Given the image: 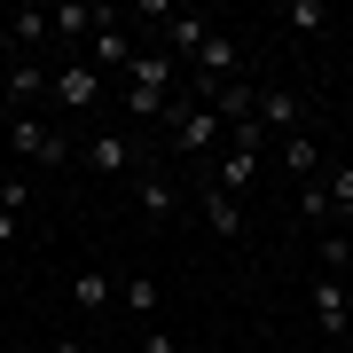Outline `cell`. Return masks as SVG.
I'll return each mask as SVG.
<instances>
[{
  "instance_id": "cell-1",
  "label": "cell",
  "mask_w": 353,
  "mask_h": 353,
  "mask_svg": "<svg viewBox=\"0 0 353 353\" xmlns=\"http://www.w3.org/2000/svg\"><path fill=\"white\" fill-rule=\"evenodd\" d=\"M181 79H189V71H181V55H173V48H141V55H134V71L118 79V102H126V118H165V110H173V94H181Z\"/></svg>"
},
{
  "instance_id": "cell-2",
  "label": "cell",
  "mask_w": 353,
  "mask_h": 353,
  "mask_svg": "<svg viewBox=\"0 0 353 353\" xmlns=\"http://www.w3.org/2000/svg\"><path fill=\"white\" fill-rule=\"evenodd\" d=\"M8 150L16 157H24V165H39V173H55V165H71L79 157V141L63 134V126H55V118H8Z\"/></svg>"
},
{
  "instance_id": "cell-3",
  "label": "cell",
  "mask_w": 353,
  "mask_h": 353,
  "mask_svg": "<svg viewBox=\"0 0 353 353\" xmlns=\"http://www.w3.org/2000/svg\"><path fill=\"white\" fill-rule=\"evenodd\" d=\"M165 134H173L181 157H204V150H220V141H228V126H220L212 102H173V110H165Z\"/></svg>"
},
{
  "instance_id": "cell-4",
  "label": "cell",
  "mask_w": 353,
  "mask_h": 353,
  "mask_svg": "<svg viewBox=\"0 0 353 353\" xmlns=\"http://www.w3.org/2000/svg\"><path fill=\"white\" fill-rule=\"evenodd\" d=\"M126 24H134V8H110V24H102V32L87 39V55H79V63H94L102 79H126V71H134V55H141Z\"/></svg>"
},
{
  "instance_id": "cell-5",
  "label": "cell",
  "mask_w": 353,
  "mask_h": 353,
  "mask_svg": "<svg viewBox=\"0 0 353 353\" xmlns=\"http://www.w3.org/2000/svg\"><path fill=\"white\" fill-rule=\"evenodd\" d=\"M79 165H87V173H102V181H118V173H141V165H150V150H141L134 134L102 126L94 141H79Z\"/></svg>"
},
{
  "instance_id": "cell-6",
  "label": "cell",
  "mask_w": 353,
  "mask_h": 353,
  "mask_svg": "<svg viewBox=\"0 0 353 353\" xmlns=\"http://www.w3.org/2000/svg\"><path fill=\"white\" fill-rule=\"evenodd\" d=\"M306 314H314L322 338H345L353 330V275H314L306 283Z\"/></svg>"
},
{
  "instance_id": "cell-7",
  "label": "cell",
  "mask_w": 353,
  "mask_h": 353,
  "mask_svg": "<svg viewBox=\"0 0 353 353\" xmlns=\"http://www.w3.org/2000/svg\"><path fill=\"white\" fill-rule=\"evenodd\" d=\"M48 87H55L48 63H8V71H0V110H8V118H32L39 102H48Z\"/></svg>"
},
{
  "instance_id": "cell-8",
  "label": "cell",
  "mask_w": 353,
  "mask_h": 353,
  "mask_svg": "<svg viewBox=\"0 0 353 353\" xmlns=\"http://www.w3.org/2000/svg\"><path fill=\"white\" fill-rule=\"evenodd\" d=\"M102 87H110V79H102L94 63L63 55V63H55V87H48V102H55V110H94V102H102Z\"/></svg>"
},
{
  "instance_id": "cell-9",
  "label": "cell",
  "mask_w": 353,
  "mask_h": 353,
  "mask_svg": "<svg viewBox=\"0 0 353 353\" xmlns=\"http://www.w3.org/2000/svg\"><path fill=\"white\" fill-rule=\"evenodd\" d=\"M204 39H212V16H204V8H165V48L181 55V71L204 55Z\"/></svg>"
},
{
  "instance_id": "cell-10",
  "label": "cell",
  "mask_w": 353,
  "mask_h": 353,
  "mask_svg": "<svg viewBox=\"0 0 353 353\" xmlns=\"http://www.w3.org/2000/svg\"><path fill=\"white\" fill-rule=\"evenodd\" d=\"M259 126H267V134H283V141H290V134H306V102L290 94V87H259Z\"/></svg>"
},
{
  "instance_id": "cell-11",
  "label": "cell",
  "mask_w": 353,
  "mask_h": 353,
  "mask_svg": "<svg viewBox=\"0 0 353 353\" xmlns=\"http://www.w3.org/2000/svg\"><path fill=\"white\" fill-rule=\"evenodd\" d=\"M134 204H141L150 220H173V212H181V189L165 181V165H141V173H134Z\"/></svg>"
},
{
  "instance_id": "cell-12",
  "label": "cell",
  "mask_w": 353,
  "mask_h": 353,
  "mask_svg": "<svg viewBox=\"0 0 353 353\" xmlns=\"http://www.w3.org/2000/svg\"><path fill=\"white\" fill-rule=\"evenodd\" d=\"M204 228H212L220 243H236V236H243V196H228V189H204Z\"/></svg>"
},
{
  "instance_id": "cell-13",
  "label": "cell",
  "mask_w": 353,
  "mask_h": 353,
  "mask_svg": "<svg viewBox=\"0 0 353 353\" xmlns=\"http://www.w3.org/2000/svg\"><path fill=\"white\" fill-rule=\"evenodd\" d=\"M252 181H259V157H252V150H228L212 189H228V196H252Z\"/></svg>"
},
{
  "instance_id": "cell-14",
  "label": "cell",
  "mask_w": 353,
  "mask_h": 353,
  "mask_svg": "<svg viewBox=\"0 0 353 353\" xmlns=\"http://www.w3.org/2000/svg\"><path fill=\"white\" fill-rule=\"evenodd\" d=\"M283 165H290V181H299V189H306V181H322V150H314V134H290V141H283Z\"/></svg>"
},
{
  "instance_id": "cell-15",
  "label": "cell",
  "mask_w": 353,
  "mask_h": 353,
  "mask_svg": "<svg viewBox=\"0 0 353 353\" xmlns=\"http://www.w3.org/2000/svg\"><path fill=\"white\" fill-rule=\"evenodd\" d=\"M322 189H330V212H338V228H353V165H322Z\"/></svg>"
},
{
  "instance_id": "cell-16",
  "label": "cell",
  "mask_w": 353,
  "mask_h": 353,
  "mask_svg": "<svg viewBox=\"0 0 353 353\" xmlns=\"http://www.w3.org/2000/svg\"><path fill=\"white\" fill-rule=\"evenodd\" d=\"M330 16H338L330 0H283V24L290 32H330Z\"/></svg>"
},
{
  "instance_id": "cell-17",
  "label": "cell",
  "mask_w": 353,
  "mask_h": 353,
  "mask_svg": "<svg viewBox=\"0 0 353 353\" xmlns=\"http://www.w3.org/2000/svg\"><path fill=\"white\" fill-rule=\"evenodd\" d=\"M110 306V275H71V314H102Z\"/></svg>"
},
{
  "instance_id": "cell-18",
  "label": "cell",
  "mask_w": 353,
  "mask_h": 353,
  "mask_svg": "<svg viewBox=\"0 0 353 353\" xmlns=\"http://www.w3.org/2000/svg\"><path fill=\"white\" fill-rule=\"evenodd\" d=\"M299 220H306V228H338V212H330V189H322V181H306V189H299Z\"/></svg>"
},
{
  "instance_id": "cell-19",
  "label": "cell",
  "mask_w": 353,
  "mask_h": 353,
  "mask_svg": "<svg viewBox=\"0 0 353 353\" xmlns=\"http://www.w3.org/2000/svg\"><path fill=\"white\" fill-rule=\"evenodd\" d=\"M118 299H126V306H134L141 322L157 314V283H150V275H118Z\"/></svg>"
},
{
  "instance_id": "cell-20",
  "label": "cell",
  "mask_w": 353,
  "mask_h": 353,
  "mask_svg": "<svg viewBox=\"0 0 353 353\" xmlns=\"http://www.w3.org/2000/svg\"><path fill=\"white\" fill-rule=\"evenodd\" d=\"M353 267V236H322V275H345Z\"/></svg>"
},
{
  "instance_id": "cell-21",
  "label": "cell",
  "mask_w": 353,
  "mask_h": 353,
  "mask_svg": "<svg viewBox=\"0 0 353 353\" xmlns=\"http://www.w3.org/2000/svg\"><path fill=\"white\" fill-rule=\"evenodd\" d=\"M16 236H24V212H0V252H8Z\"/></svg>"
},
{
  "instance_id": "cell-22",
  "label": "cell",
  "mask_w": 353,
  "mask_h": 353,
  "mask_svg": "<svg viewBox=\"0 0 353 353\" xmlns=\"http://www.w3.org/2000/svg\"><path fill=\"white\" fill-rule=\"evenodd\" d=\"M141 353H181V345L165 338V330H150V338H141Z\"/></svg>"
},
{
  "instance_id": "cell-23",
  "label": "cell",
  "mask_w": 353,
  "mask_h": 353,
  "mask_svg": "<svg viewBox=\"0 0 353 353\" xmlns=\"http://www.w3.org/2000/svg\"><path fill=\"white\" fill-rule=\"evenodd\" d=\"M48 353H87V338H55V345H48Z\"/></svg>"
},
{
  "instance_id": "cell-24",
  "label": "cell",
  "mask_w": 353,
  "mask_h": 353,
  "mask_svg": "<svg viewBox=\"0 0 353 353\" xmlns=\"http://www.w3.org/2000/svg\"><path fill=\"white\" fill-rule=\"evenodd\" d=\"M0 189H8V173H0Z\"/></svg>"
}]
</instances>
